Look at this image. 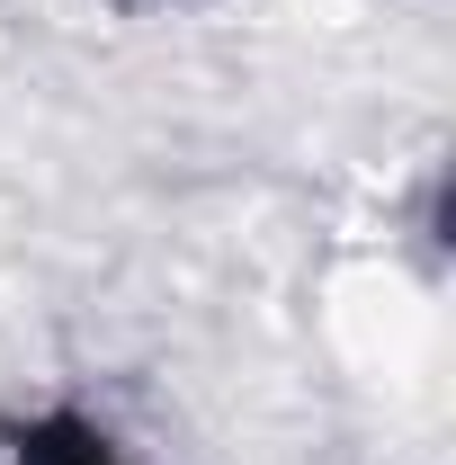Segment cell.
Masks as SVG:
<instances>
[{"label":"cell","instance_id":"cell-1","mask_svg":"<svg viewBox=\"0 0 456 465\" xmlns=\"http://www.w3.org/2000/svg\"><path fill=\"white\" fill-rule=\"evenodd\" d=\"M9 465H144V457L116 448V430H99L90 411H27V420H9Z\"/></svg>","mask_w":456,"mask_h":465}]
</instances>
